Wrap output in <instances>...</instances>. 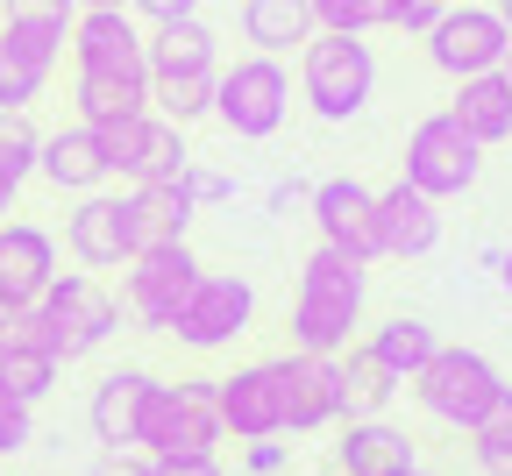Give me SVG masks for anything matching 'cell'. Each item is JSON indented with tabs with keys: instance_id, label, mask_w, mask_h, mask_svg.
<instances>
[{
	"instance_id": "cell-15",
	"label": "cell",
	"mask_w": 512,
	"mask_h": 476,
	"mask_svg": "<svg viewBox=\"0 0 512 476\" xmlns=\"http://www.w3.org/2000/svg\"><path fill=\"white\" fill-rule=\"evenodd\" d=\"M214 398H221V427L235 441L285 434V377H278V356L271 363H242L235 377H214Z\"/></svg>"
},
{
	"instance_id": "cell-3",
	"label": "cell",
	"mask_w": 512,
	"mask_h": 476,
	"mask_svg": "<svg viewBox=\"0 0 512 476\" xmlns=\"http://www.w3.org/2000/svg\"><path fill=\"white\" fill-rule=\"evenodd\" d=\"M228 427H221V398H214V377H178L150 391L143 405V427H136V448L150 462H178V455H221Z\"/></svg>"
},
{
	"instance_id": "cell-36",
	"label": "cell",
	"mask_w": 512,
	"mask_h": 476,
	"mask_svg": "<svg viewBox=\"0 0 512 476\" xmlns=\"http://www.w3.org/2000/svg\"><path fill=\"white\" fill-rule=\"evenodd\" d=\"M178 185L192 192V207H228V199H235V178L228 171H207V164H185Z\"/></svg>"
},
{
	"instance_id": "cell-33",
	"label": "cell",
	"mask_w": 512,
	"mask_h": 476,
	"mask_svg": "<svg viewBox=\"0 0 512 476\" xmlns=\"http://www.w3.org/2000/svg\"><path fill=\"white\" fill-rule=\"evenodd\" d=\"M470 455L484 476H512V391L484 413V427H470Z\"/></svg>"
},
{
	"instance_id": "cell-46",
	"label": "cell",
	"mask_w": 512,
	"mask_h": 476,
	"mask_svg": "<svg viewBox=\"0 0 512 476\" xmlns=\"http://www.w3.org/2000/svg\"><path fill=\"white\" fill-rule=\"evenodd\" d=\"M79 8H128V0H79Z\"/></svg>"
},
{
	"instance_id": "cell-39",
	"label": "cell",
	"mask_w": 512,
	"mask_h": 476,
	"mask_svg": "<svg viewBox=\"0 0 512 476\" xmlns=\"http://www.w3.org/2000/svg\"><path fill=\"white\" fill-rule=\"evenodd\" d=\"M128 15H136V22H185V15H200V0H128Z\"/></svg>"
},
{
	"instance_id": "cell-35",
	"label": "cell",
	"mask_w": 512,
	"mask_h": 476,
	"mask_svg": "<svg viewBox=\"0 0 512 476\" xmlns=\"http://www.w3.org/2000/svg\"><path fill=\"white\" fill-rule=\"evenodd\" d=\"M29 441H36V405L0 384V462H15Z\"/></svg>"
},
{
	"instance_id": "cell-12",
	"label": "cell",
	"mask_w": 512,
	"mask_h": 476,
	"mask_svg": "<svg viewBox=\"0 0 512 476\" xmlns=\"http://www.w3.org/2000/svg\"><path fill=\"white\" fill-rule=\"evenodd\" d=\"M72 72H121V79H150V50H143V22L128 8H79L72 36Z\"/></svg>"
},
{
	"instance_id": "cell-27",
	"label": "cell",
	"mask_w": 512,
	"mask_h": 476,
	"mask_svg": "<svg viewBox=\"0 0 512 476\" xmlns=\"http://www.w3.org/2000/svg\"><path fill=\"white\" fill-rule=\"evenodd\" d=\"M384 370H392L399 384H413L427 363H434V349H441V334L427 327V320H413V313H392V320H377L370 327V342H363Z\"/></svg>"
},
{
	"instance_id": "cell-25",
	"label": "cell",
	"mask_w": 512,
	"mask_h": 476,
	"mask_svg": "<svg viewBox=\"0 0 512 476\" xmlns=\"http://www.w3.org/2000/svg\"><path fill=\"white\" fill-rule=\"evenodd\" d=\"M448 114H456L484 150L512 143V79L505 72H477V79H456V100H448Z\"/></svg>"
},
{
	"instance_id": "cell-37",
	"label": "cell",
	"mask_w": 512,
	"mask_h": 476,
	"mask_svg": "<svg viewBox=\"0 0 512 476\" xmlns=\"http://www.w3.org/2000/svg\"><path fill=\"white\" fill-rule=\"evenodd\" d=\"M313 22L342 29V36H363L370 29V0H313Z\"/></svg>"
},
{
	"instance_id": "cell-28",
	"label": "cell",
	"mask_w": 512,
	"mask_h": 476,
	"mask_svg": "<svg viewBox=\"0 0 512 476\" xmlns=\"http://www.w3.org/2000/svg\"><path fill=\"white\" fill-rule=\"evenodd\" d=\"M72 107L86 128H107V121H128L150 107V79H121V72H72Z\"/></svg>"
},
{
	"instance_id": "cell-20",
	"label": "cell",
	"mask_w": 512,
	"mask_h": 476,
	"mask_svg": "<svg viewBox=\"0 0 512 476\" xmlns=\"http://www.w3.org/2000/svg\"><path fill=\"white\" fill-rule=\"evenodd\" d=\"M192 192L171 178V185H128L121 192V228H128V256L136 249H164V242H185L192 228Z\"/></svg>"
},
{
	"instance_id": "cell-45",
	"label": "cell",
	"mask_w": 512,
	"mask_h": 476,
	"mask_svg": "<svg viewBox=\"0 0 512 476\" xmlns=\"http://www.w3.org/2000/svg\"><path fill=\"white\" fill-rule=\"evenodd\" d=\"M491 8H498V22H505V29H512V0H491Z\"/></svg>"
},
{
	"instance_id": "cell-9",
	"label": "cell",
	"mask_w": 512,
	"mask_h": 476,
	"mask_svg": "<svg viewBox=\"0 0 512 476\" xmlns=\"http://www.w3.org/2000/svg\"><path fill=\"white\" fill-rule=\"evenodd\" d=\"M100 150H107V171L128 178V185H171V178H185V164H192L185 128L164 121L157 107L128 114V121H107V128H100Z\"/></svg>"
},
{
	"instance_id": "cell-29",
	"label": "cell",
	"mask_w": 512,
	"mask_h": 476,
	"mask_svg": "<svg viewBox=\"0 0 512 476\" xmlns=\"http://www.w3.org/2000/svg\"><path fill=\"white\" fill-rule=\"evenodd\" d=\"M392 391H399V377L384 370L363 342H349V349H342V405H349V420L384 413V405H392Z\"/></svg>"
},
{
	"instance_id": "cell-2",
	"label": "cell",
	"mask_w": 512,
	"mask_h": 476,
	"mask_svg": "<svg viewBox=\"0 0 512 476\" xmlns=\"http://www.w3.org/2000/svg\"><path fill=\"white\" fill-rule=\"evenodd\" d=\"M29 320H36V342L57 356V363H86V356H100L114 334H121V299L93 278V270H57L50 278V292L29 306Z\"/></svg>"
},
{
	"instance_id": "cell-26",
	"label": "cell",
	"mask_w": 512,
	"mask_h": 476,
	"mask_svg": "<svg viewBox=\"0 0 512 476\" xmlns=\"http://www.w3.org/2000/svg\"><path fill=\"white\" fill-rule=\"evenodd\" d=\"M242 36L264 50V57H292L320 36L313 22V0H242Z\"/></svg>"
},
{
	"instance_id": "cell-17",
	"label": "cell",
	"mask_w": 512,
	"mask_h": 476,
	"mask_svg": "<svg viewBox=\"0 0 512 476\" xmlns=\"http://www.w3.org/2000/svg\"><path fill=\"white\" fill-rule=\"evenodd\" d=\"M150 391H157V370H143V363L107 370V377L93 384V398H86V427H93V441H100V448H136V427H143Z\"/></svg>"
},
{
	"instance_id": "cell-14",
	"label": "cell",
	"mask_w": 512,
	"mask_h": 476,
	"mask_svg": "<svg viewBox=\"0 0 512 476\" xmlns=\"http://www.w3.org/2000/svg\"><path fill=\"white\" fill-rule=\"evenodd\" d=\"M306 214H313L320 242L349 249L356 263H377V256H384V242H377V192H370V185H356V178H320V185L306 192Z\"/></svg>"
},
{
	"instance_id": "cell-32",
	"label": "cell",
	"mask_w": 512,
	"mask_h": 476,
	"mask_svg": "<svg viewBox=\"0 0 512 476\" xmlns=\"http://www.w3.org/2000/svg\"><path fill=\"white\" fill-rule=\"evenodd\" d=\"M57 377H64V363H57L50 349H36V342L0 349V384H8L15 398H29V405H43V398L57 391Z\"/></svg>"
},
{
	"instance_id": "cell-44",
	"label": "cell",
	"mask_w": 512,
	"mask_h": 476,
	"mask_svg": "<svg viewBox=\"0 0 512 476\" xmlns=\"http://www.w3.org/2000/svg\"><path fill=\"white\" fill-rule=\"evenodd\" d=\"M484 263H491V270H498V292H505V299H512V242H505V249H491V256H484Z\"/></svg>"
},
{
	"instance_id": "cell-13",
	"label": "cell",
	"mask_w": 512,
	"mask_h": 476,
	"mask_svg": "<svg viewBox=\"0 0 512 476\" xmlns=\"http://www.w3.org/2000/svg\"><path fill=\"white\" fill-rule=\"evenodd\" d=\"M278 377H285V434H320V427L349 420V405H342V356L285 349Z\"/></svg>"
},
{
	"instance_id": "cell-11",
	"label": "cell",
	"mask_w": 512,
	"mask_h": 476,
	"mask_svg": "<svg viewBox=\"0 0 512 476\" xmlns=\"http://www.w3.org/2000/svg\"><path fill=\"white\" fill-rule=\"evenodd\" d=\"M427 43V64L448 79H477V72H498L505 50H512V29L498 22V8H470V0H448L441 22L420 36Z\"/></svg>"
},
{
	"instance_id": "cell-10",
	"label": "cell",
	"mask_w": 512,
	"mask_h": 476,
	"mask_svg": "<svg viewBox=\"0 0 512 476\" xmlns=\"http://www.w3.org/2000/svg\"><path fill=\"white\" fill-rule=\"evenodd\" d=\"M249 320H256V285L242 278V270H200V285H192L185 313L171 320V334H178L185 349L214 356V349H235L242 342Z\"/></svg>"
},
{
	"instance_id": "cell-5",
	"label": "cell",
	"mask_w": 512,
	"mask_h": 476,
	"mask_svg": "<svg viewBox=\"0 0 512 476\" xmlns=\"http://www.w3.org/2000/svg\"><path fill=\"white\" fill-rule=\"evenodd\" d=\"M512 384H505V370L491 363V356H477V349H434V363L413 377V398H420V413L434 420V427H448V434H470V427H484V413L505 398Z\"/></svg>"
},
{
	"instance_id": "cell-4",
	"label": "cell",
	"mask_w": 512,
	"mask_h": 476,
	"mask_svg": "<svg viewBox=\"0 0 512 476\" xmlns=\"http://www.w3.org/2000/svg\"><path fill=\"white\" fill-rule=\"evenodd\" d=\"M299 100H306L320 121H356V114L377 100V50H370L363 36L320 29V36L299 50Z\"/></svg>"
},
{
	"instance_id": "cell-21",
	"label": "cell",
	"mask_w": 512,
	"mask_h": 476,
	"mask_svg": "<svg viewBox=\"0 0 512 476\" xmlns=\"http://www.w3.org/2000/svg\"><path fill=\"white\" fill-rule=\"evenodd\" d=\"M36 178H43V185H57V192H72V199L100 192V185L114 178V171H107V150H100V128L72 121V128L43 135V150H36Z\"/></svg>"
},
{
	"instance_id": "cell-40",
	"label": "cell",
	"mask_w": 512,
	"mask_h": 476,
	"mask_svg": "<svg viewBox=\"0 0 512 476\" xmlns=\"http://www.w3.org/2000/svg\"><path fill=\"white\" fill-rule=\"evenodd\" d=\"M15 342H36V320H29V306L0 299V349H15ZM36 349H43V342H36Z\"/></svg>"
},
{
	"instance_id": "cell-47",
	"label": "cell",
	"mask_w": 512,
	"mask_h": 476,
	"mask_svg": "<svg viewBox=\"0 0 512 476\" xmlns=\"http://www.w3.org/2000/svg\"><path fill=\"white\" fill-rule=\"evenodd\" d=\"M498 72H505V79H512V50H505V64H498Z\"/></svg>"
},
{
	"instance_id": "cell-38",
	"label": "cell",
	"mask_w": 512,
	"mask_h": 476,
	"mask_svg": "<svg viewBox=\"0 0 512 476\" xmlns=\"http://www.w3.org/2000/svg\"><path fill=\"white\" fill-rule=\"evenodd\" d=\"M86 476H157V462L143 448H100V462H86Z\"/></svg>"
},
{
	"instance_id": "cell-43",
	"label": "cell",
	"mask_w": 512,
	"mask_h": 476,
	"mask_svg": "<svg viewBox=\"0 0 512 476\" xmlns=\"http://www.w3.org/2000/svg\"><path fill=\"white\" fill-rule=\"evenodd\" d=\"M420 0H370V29H406Z\"/></svg>"
},
{
	"instance_id": "cell-24",
	"label": "cell",
	"mask_w": 512,
	"mask_h": 476,
	"mask_svg": "<svg viewBox=\"0 0 512 476\" xmlns=\"http://www.w3.org/2000/svg\"><path fill=\"white\" fill-rule=\"evenodd\" d=\"M143 50H150V79H164V72H221V36L200 15L143 29Z\"/></svg>"
},
{
	"instance_id": "cell-16",
	"label": "cell",
	"mask_w": 512,
	"mask_h": 476,
	"mask_svg": "<svg viewBox=\"0 0 512 476\" xmlns=\"http://www.w3.org/2000/svg\"><path fill=\"white\" fill-rule=\"evenodd\" d=\"M57 57H64V36L0 22V114H29L57 72Z\"/></svg>"
},
{
	"instance_id": "cell-19",
	"label": "cell",
	"mask_w": 512,
	"mask_h": 476,
	"mask_svg": "<svg viewBox=\"0 0 512 476\" xmlns=\"http://www.w3.org/2000/svg\"><path fill=\"white\" fill-rule=\"evenodd\" d=\"M57 278V235L36 221H0V299L36 306Z\"/></svg>"
},
{
	"instance_id": "cell-7",
	"label": "cell",
	"mask_w": 512,
	"mask_h": 476,
	"mask_svg": "<svg viewBox=\"0 0 512 476\" xmlns=\"http://www.w3.org/2000/svg\"><path fill=\"white\" fill-rule=\"evenodd\" d=\"M200 256L185 242H164V249H136L121 263V313L136 320L143 334H171V320L185 313L192 285H200Z\"/></svg>"
},
{
	"instance_id": "cell-42",
	"label": "cell",
	"mask_w": 512,
	"mask_h": 476,
	"mask_svg": "<svg viewBox=\"0 0 512 476\" xmlns=\"http://www.w3.org/2000/svg\"><path fill=\"white\" fill-rule=\"evenodd\" d=\"M157 476H228L221 455H178V462H157Z\"/></svg>"
},
{
	"instance_id": "cell-23",
	"label": "cell",
	"mask_w": 512,
	"mask_h": 476,
	"mask_svg": "<svg viewBox=\"0 0 512 476\" xmlns=\"http://www.w3.org/2000/svg\"><path fill=\"white\" fill-rule=\"evenodd\" d=\"M64 249L86 270H121L128 263V228H121V192H86L64 214Z\"/></svg>"
},
{
	"instance_id": "cell-34",
	"label": "cell",
	"mask_w": 512,
	"mask_h": 476,
	"mask_svg": "<svg viewBox=\"0 0 512 476\" xmlns=\"http://www.w3.org/2000/svg\"><path fill=\"white\" fill-rule=\"evenodd\" d=\"M0 22L50 29V36H72V22H79V0H0Z\"/></svg>"
},
{
	"instance_id": "cell-48",
	"label": "cell",
	"mask_w": 512,
	"mask_h": 476,
	"mask_svg": "<svg viewBox=\"0 0 512 476\" xmlns=\"http://www.w3.org/2000/svg\"><path fill=\"white\" fill-rule=\"evenodd\" d=\"M406 476H441V469H406Z\"/></svg>"
},
{
	"instance_id": "cell-8",
	"label": "cell",
	"mask_w": 512,
	"mask_h": 476,
	"mask_svg": "<svg viewBox=\"0 0 512 476\" xmlns=\"http://www.w3.org/2000/svg\"><path fill=\"white\" fill-rule=\"evenodd\" d=\"M477 171H484V143L456 121V114H427V121H413V135H406V185H420L427 199H463L470 185H477Z\"/></svg>"
},
{
	"instance_id": "cell-30",
	"label": "cell",
	"mask_w": 512,
	"mask_h": 476,
	"mask_svg": "<svg viewBox=\"0 0 512 476\" xmlns=\"http://www.w3.org/2000/svg\"><path fill=\"white\" fill-rule=\"evenodd\" d=\"M36 150H43V135L29 128V114H0V221L15 214L22 185L36 178Z\"/></svg>"
},
{
	"instance_id": "cell-1",
	"label": "cell",
	"mask_w": 512,
	"mask_h": 476,
	"mask_svg": "<svg viewBox=\"0 0 512 476\" xmlns=\"http://www.w3.org/2000/svg\"><path fill=\"white\" fill-rule=\"evenodd\" d=\"M370 263H356L335 242H313V256L299 263V292H292V349L306 356H342L349 334L363 327V299H370Z\"/></svg>"
},
{
	"instance_id": "cell-18",
	"label": "cell",
	"mask_w": 512,
	"mask_h": 476,
	"mask_svg": "<svg viewBox=\"0 0 512 476\" xmlns=\"http://www.w3.org/2000/svg\"><path fill=\"white\" fill-rule=\"evenodd\" d=\"M377 242H384V256H399V263L434 256L441 249V199H427L406 178H392L377 192Z\"/></svg>"
},
{
	"instance_id": "cell-41",
	"label": "cell",
	"mask_w": 512,
	"mask_h": 476,
	"mask_svg": "<svg viewBox=\"0 0 512 476\" xmlns=\"http://www.w3.org/2000/svg\"><path fill=\"white\" fill-rule=\"evenodd\" d=\"M285 462H292V455H285V441H278V434H271V441H249V448H242V469H249V476H278Z\"/></svg>"
},
{
	"instance_id": "cell-6",
	"label": "cell",
	"mask_w": 512,
	"mask_h": 476,
	"mask_svg": "<svg viewBox=\"0 0 512 476\" xmlns=\"http://www.w3.org/2000/svg\"><path fill=\"white\" fill-rule=\"evenodd\" d=\"M214 114H221V128L235 135V143H271V135L285 128V114H292V72H285V57L249 50V57L221 64Z\"/></svg>"
},
{
	"instance_id": "cell-22",
	"label": "cell",
	"mask_w": 512,
	"mask_h": 476,
	"mask_svg": "<svg viewBox=\"0 0 512 476\" xmlns=\"http://www.w3.org/2000/svg\"><path fill=\"white\" fill-rule=\"evenodd\" d=\"M335 469L342 476H406V469H420V448H413L406 427H392L384 413H370V420H349L342 427Z\"/></svg>"
},
{
	"instance_id": "cell-31",
	"label": "cell",
	"mask_w": 512,
	"mask_h": 476,
	"mask_svg": "<svg viewBox=\"0 0 512 476\" xmlns=\"http://www.w3.org/2000/svg\"><path fill=\"white\" fill-rule=\"evenodd\" d=\"M214 79H221V72H164V79H150V107L185 128V121L214 114Z\"/></svg>"
}]
</instances>
